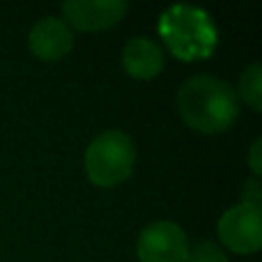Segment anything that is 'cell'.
<instances>
[{
  "label": "cell",
  "instance_id": "1",
  "mask_svg": "<svg viewBox=\"0 0 262 262\" xmlns=\"http://www.w3.org/2000/svg\"><path fill=\"white\" fill-rule=\"evenodd\" d=\"M177 113L198 134H223L239 118V99L230 83L212 74H195L177 90Z\"/></svg>",
  "mask_w": 262,
  "mask_h": 262
},
{
  "label": "cell",
  "instance_id": "2",
  "mask_svg": "<svg viewBox=\"0 0 262 262\" xmlns=\"http://www.w3.org/2000/svg\"><path fill=\"white\" fill-rule=\"evenodd\" d=\"M159 35L170 53L182 62L205 60L214 53L219 32L205 9L172 5L159 18Z\"/></svg>",
  "mask_w": 262,
  "mask_h": 262
},
{
  "label": "cell",
  "instance_id": "3",
  "mask_svg": "<svg viewBox=\"0 0 262 262\" xmlns=\"http://www.w3.org/2000/svg\"><path fill=\"white\" fill-rule=\"evenodd\" d=\"M136 168V145L129 134L120 129H106L85 149V175L99 189L127 182Z\"/></svg>",
  "mask_w": 262,
  "mask_h": 262
},
{
  "label": "cell",
  "instance_id": "4",
  "mask_svg": "<svg viewBox=\"0 0 262 262\" xmlns=\"http://www.w3.org/2000/svg\"><path fill=\"white\" fill-rule=\"evenodd\" d=\"M219 242L228 251L239 255H253L262 246V207L235 205L219 219Z\"/></svg>",
  "mask_w": 262,
  "mask_h": 262
},
{
  "label": "cell",
  "instance_id": "5",
  "mask_svg": "<svg viewBox=\"0 0 262 262\" xmlns=\"http://www.w3.org/2000/svg\"><path fill=\"white\" fill-rule=\"evenodd\" d=\"M189 237L175 221H152L143 228L136 242L138 262H186Z\"/></svg>",
  "mask_w": 262,
  "mask_h": 262
},
{
  "label": "cell",
  "instance_id": "6",
  "mask_svg": "<svg viewBox=\"0 0 262 262\" xmlns=\"http://www.w3.org/2000/svg\"><path fill=\"white\" fill-rule=\"evenodd\" d=\"M127 12L124 0H69L62 5V21L78 32H99L118 26Z\"/></svg>",
  "mask_w": 262,
  "mask_h": 262
},
{
  "label": "cell",
  "instance_id": "7",
  "mask_svg": "<svg viewBox=\"0 0 262 262\" xmlns=\"http://www.w3.org/2000/svg\"><path fill=\"white\" fill-rule=\"evenodd\" d=\"M28 46L41 62H60L74 49V30L60 16H44L30 28Z\"/></svg>",
  "mask_w": 262,
  "mask_h": 262
},
{
  "label": "cell",
  "instance_id": "8",
  "mask_svg": "<svg viewBox=\"0 0 262 262\" xmlns=\"http://www.w3.org/2000/svg\"><path fill=\"white\" fill-rule=\"evenodd\" d=\"M122 67L136 81H152L166 67V55L154 39L134 37L122 49Z\"/></svg>",
  "mask_w": 262,
  "mask_h": 262
},
{
  "label": "cell",
  "instance_id": "9",
  "mask_svg": "<svg viewBox=\"0 0 262 262\" xmlns=\"http://www.w3.org/2000/svg\"><path fill=\"white\" fill-rule=\"evenodd\" d=\"M235 92H237L239 104L244 101L253 113H260L262 111V67L258 62L249 64V67L242 72Z\"/></svg>",
  "mask_w": 262,
  "mask_h": 262
},
{
  "label": "cell",
  "instance_id": "10",
  "mask_svg": "<svg viewBox=\"0 0 262 262\" xmlns=\"http://www.w3.org/2000/svg\"><path fill=\"white\" fill-rule=\"evenodd\" d=\"M186 262H230L228 253L214 242H200L193 249H189V260Z\"/></svg>",
  "mask_w": 262,
  "mask_h": 262
},
{
  "label": "cell",
  "instance_id": "11",
  "mask_svg": "<svg viewBox=\"0 0 262 262\" xmlns=\"http://www.w3.org/2000/svg\"><path fill=\"white\" fill-rule=\"evenodd\" d=\"M262 186L258 177H251L242 186V205H251V207H262Z\"/></svg>",
  "mask_w": 262,
  "mask_h": 262
},
{
  "label": "cell",
  "instance_id": "12",
  "mask_svg": "<svg viewBox=\"0 0 262 262\" xmlns=\"http://www.w3.org/2000/svg\"><path fill=\"white\" fill-rule=\"evenodd\" d=\"M260 149H262V138H255L253 145H251V152H249V166L253 177L262 175V159H260Z\"/></svg>",
  "mask_w": 262,
  "mask_h": 262
}]
</instances>
